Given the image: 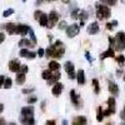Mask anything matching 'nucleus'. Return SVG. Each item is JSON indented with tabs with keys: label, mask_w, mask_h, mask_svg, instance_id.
Here are the masks:
<instances>
[{
	"label": "nucleus",
	"mask_w": 125,
	"mask_h": 125,
	"mask_svg": "<svg viewBox=\"0 0 125 125\" xmlns=\"http://www.w3.org/2000/svg\"><path fill=\"white\" fill-rule=\"evenodd\" d=\"M85 56H86V59H88V60H89V61H93V59H91V58H90V54H89V53H88V51H86V54H85Z\"/></svg>",
	"instance_id": "47"
},
{
	"label": "nucleus",
	"mask_w": 125,
	"mask_h": 125,
	"mask_svg": "<svg viewBox=\"0 0 125 125\" xmlns=\"http://www.w3.org/2000/svg\"><path fill=\"white\" fill-rule=\"evenodd\" d=\"M24 81H25V74H24V73H18V75H16V84L21 85V84H24Z\"/></svg>",
	"instance_id": "23"
},
{
	"label": "nucleus",
	"mask_w": 125,
	"mask_h": 125,
	"mask_svg": "<svg viewBox=\"0 0 125 125\" xmlns=\"http://www.w3.org/2000/svg\"><path fill=\"white\" fill-rule=\"evenodd\" d=\"M71 125H86V118L85 116H76L73 119Z\"/></svg>",
	"instance_id": "18"
},
{
	"label": "nucleus",
	"mask_w": 125,
	"mask_h": 125,
	"mask_svg": "<svg viewBox=\"0 0 125 125\" xmlns=\"http://www.w3.org/2000/svg\"><path fill=\"white\" fill-rule=\"evenodd\" d=\"M0 125H8V124H6V121H5V119L0 118Z\"/></svg>",
	"instance_id": "46"
},
{
	"label": "nucleus",
	"mask_w": 125,
	"mask_h": 125,
	"mask_svg": "<svg viewBox=\"0 0 125 125\" xmlns=\"http://www.w3.org/2000/svg\"><path fill=\"white\" fill-rule=\"evenodd\" d=\"M39 24L41 26H48V15L46 14L43 13V15L39 18Z\"/></svg>",
	"instance_id": "24"
},
{
	"label": "nucleus",
	"mask_w": 125,
	"mask_h": 125,
	"mask_svg": "<svg viewBox=\"0 0 125 125\" xmlns=\"http://www.w3.org/2000/svg\"><path fill=\"white\" fill-rule=\"evenodd\" d=\"M4 110V106H3V104H0V113H1Z\"/></svg>",
	"instance_id": "48"
},
{
	"label": "nucleus",
	"mask_w": 125,
	"mask_h": 125,
	"mask_svg": "<svg viewBox=\"0 0 125 125\" xmlns=\"http://www.w3.org/2000/svg\"><path fill=\"white\" fill-rule=\"evenodd\" d=\"M62 1H64V3H66V4H69V3H70V0H62Z\"/></svg>",
	"instance_id": "50"
},
{
	"label": "nucleus",
	"mask_w": 125,
	"mask_h": 125,
	"mask_svg": "<svg viewBox=\"0 0 125 125\" xmlns=\"http://www.w3.org/2000/svg\"><path fill=\"white\" fill-rule=\"evenodd\" d=\"M4 40H5V34L4 33H0V44H1Z\"/></svg>",
	"instance_id": "41"
},
{
	"label": "nucleus",
	"mask_w": 125,
	"mask_h": 125,
	"mask_svg": "<svg viewBox=\"0 0 125 125\" xmlns=\"http://www.w3.org/2000/svg\"><path fill=\"white\" fill-rule=\"evenodd\" d=\"M29 34H30V38H31V41H33V44L35 45V44L38 43V40H36L35 34H34V31H33V29H31V28H30V30H29Z\"/></svg>",
	"instance_id": "30"
},
{
	"label": "nucleus",
	"mask_w": 125,
	"mask_h": 125,
	"mask_svg": "<svg viewBox=\"0 0 125 125\" xmlns=\"http://www.w3.org/2000/svg\"><path fill=\"white\" fill-rule=\"evenodd\" d=\"M4 80H5V78H4L3 75H0V88L4 85Z\"/></svg>",
	"instance_id": "43"
},
{
	"label": "nucleus",
	"mask_w": 125,
	"mask_h": 125,
	"mask_svg": "<svg viewBox=\"0 0 125 125\" xmlns=\"http://www.w3.org/2000/svg\"><path fill=\"white\" fill-rule=\"evenodd\" d=\"M41 76H43V79H45V80H49L50 76H51V70H44Z\"/></svg>",
	"instance_id": "29"
},
{
	"label": "nucleus",
	"mask_w": 125,
	"mask_h": 125,
	"mask_svg": "<svg viewBox=\"0 0 125 125\" xmlns=\"http://www.w3.org/2000/svg\"><path fill=\"white\" fill-rule=\"evenodd\" d=\"M98 31H99V24L96 21H94L91 23L90 25H88V33L90 35H94V34H98Z\"/></svg>",
	"instance_id": "11"
},
{
	"label": "nucleus",
	"mask_w": 125,
	"mask_h": 125,
	"mask_svg": "<svg viewBox=\"0 0 125 125\" xmlns=\"http://www.w3.org/2000/svg\"><path fill=\"white\" fill-rule=\"evenodd\" d=\"M9 125H16V124H14V123H10Z\"/></svg>",
	"instance_id": "51"
},
{
	"label": "nucleus",
	"mask_w": 125,
	"mask_h": 125,
	"mask_svg": "<svg viewBox=\"0 0 125 125\" xmlns=\"http://www.w3.org/2000/svg\"><path fill=\"white\" fill-rule=\"evenodd\" d=\"M44 53H45V50L40 48V49L38 50V56H40V58H41V56H44Z\"/></svg>",
	"instance_id": "39"
},
{
	"label": "nucleus",
	"mask_w": 125,
	"mask_h": 125,
	"mask_svg": "<svg viewBox=\"0 0 125 125\" xmlns=\"http://www.w3.org/2000/svg\"><path fill=\"white\" fill-rule=\"evenodd\" d=\"M20 70H21V73H24V74H25L26 71H29V68L28 66H21V69H20Z\"/></svg>",
	"instance_id": "44"
},
{
	"label": "nucleus",
	"mask_w": 125,
	"mask_h": 125,
	"mask_svg": "<svg viewBox=\"0 0 125 125\" xmlns=\"http://www.w3.org/2000/svg\"><path fill=\"white\" fill-rule=\"evenodd\" d=\"M5 25V29H6V31H8V34H15V24H13V23H9V24H4Z\"/></svg>",
	"instance_id": "21"
},
{
	"label": "nucleus",
	"mask_w": 125,
	"mask_h": 125,
	"mask_svg": "<svg viewBox=\"0 0 125 125\" xmlns=\"http://www.w3.org/2000/svg\"><path fill=\"white\" fill-rule=\"evenodd\" d=\"M11 84H13V80L11 79H10V78H6L5 80H4V88L5 89H10V88H11Z\"/></svg>",
	"instance_id": "26"
},
{
	"label": "nucleus",
	"mask_w": 125,
	"mask_h": 125,
	"mask_svg": "<svg viewBox=\"0 0 125 125\" xmlns=\"http://www.w3.org/2000/svg\"><path fill=\"white\" fill-rule=\"evenodd\" d=\"M70 99H71V103L74 104V105L78 108H80V98L76 95V93H75V90H71L70 91Z\"/></svg>",
	"instance_id": "14"
},
{
	"label": "nucleus",
	"mask_w": 125,
	"mask_h": 125,
	"mask_svg": "<svg viewBox=\"0 0 125 125\" xmlns=\"http://www.w3.org/2000/svg\"><path fill=\"white\" fill-rule=\"evenodd\" d=\"M108 106L113 110H115V99L114 98H109L108 99Z\"/></svg>",
	"instance_id": "27"
},
{
	"label": "nucleus",
	"mask_w": 125,
	"mask_h": 125,
	"mask_svg": "<svg viewBox=\"0 0 125 125\" xmlns=\"http://www.w3.org/2000/svg\"><path fill=\"white\" fill-rule=\"evenodd\" d=\"M116 24H118L116 20H114L113 23H108V24H106V29H108V30H113V29H114V26H115Z\"/></svg>",
	"instance_id": "34"
},
{
	"label": "nucleus",
	"mask_w": 125,
	"mask_h": 125,
	"mask_svg": "<svg viewBox=\"0 0 125 125\" xmlns=\"http://www.w3.org/2000/svg\"><path fill=\"white\" fill-rule=\"evenodd\" d=\"M96 16L99 20L104 19H109L111 16V10L108 5H103V4H96Z\"/></svg>",
	"instance_id": "2"
},
{
	"label": "nucleus",
	"mask_w": 125,
	"mask_h": 125,
	"mask_svg": "<svg viewBox=\"0 0 125 125\" xmlns=\"http://www.w3.org/2000/svg\"><path fill=\"white\" fill-rule=\"evenodd\" d=\"M76 80H78V84L80 85H84L85 84V75H84V70H78L76 73Z\"/></svg>",
	"instance_id": "17"
},
{
	"label": "nucleus",
	"mask_w": 125,
	"mask_h": 125,
	"mask_svg": "<svg viewBox=\"0 0 125 125\" xmlns=\"http://www.w3.org/2000/svg\"><path fill=\"white\" fill-rule=\"evenodd\" d=\"M59 29H66V23L65 21H60V24H59Z\"/></svg>",
	"instance_id": "40"
},
{
	"label": "nucleus",
	"mask_w": 125,
	"mask_h": 125,
	"mask_svg": "<svg viewBox=\"0 0 125 125\" xmlns=\"http://www.w3.org/2000/svg\"><path fill=\"white\" fill-rule=\"evenodd\" d=\"M59 69H60V64H59L58 61L53 60V61L49 62V70H51V71H58Z\"/></svg>",
	"instance_id": "20"
},
{
	"label": "nucleus",
	"mask_w": 125,
	"mask_h": 125,
	"mask_svg": "<svg viewBox=\"0 0 125 125\" xmlns=\"http://www.w3.org/2000/svg\"><path fill=\"white\" fill-rule=\"evenodd\" d=\"M124 81H125V75H124Z\"/></svg>",
	"instance_id": "53"
},
{
	"label": "nucleus",
	"mask_w": 125,
	"mask_h": 125,
	"mask_svg": "<svg viewBox=\"0 0 125 125\" xmlns=\"http://www.w3.org/2000/svg\"><path fill=\"white\" fill-rule=\"evenodd\" d=\"M100 1L101 3H104V4H105V5H115L116 4V1H118V0H100Z\"/></svg>",
	"instance_id": "31"
},
{
	"label": "nucleus",
	"mask_w": 125,
	"mask_h": 125,
	"mask_svg": "<svg viewBox=\"0 0 125 125\" xmlns=\"http://www.w3.org/2000/svg\"><path fill=\"white\" fill-rule=\"evenodd\" d=\"M65 71L68 73V75H69V79H75L76 78V73H75V66L74 64H73L71 61H66L65 62Z\"/></svg>",
	"instance_id": "6"
},
{
	"label": "nucleus",
	"mask_w": 125,
	"mask_h": 125,
	"mask_svg": "<svg viewBox=\"0 0 125 125\" xmlns=\"http://www.w3.org/2000/svg\"><path fill=\"white\" fill-rule=\"evenodd\" d=\"M20 121L23 125H35V119L33 116H21Z\"/></svg>",
	"instance_id": "16"
},
{
	"label": "nucleus",
	"mask_w": 125,
	"mask_h": 125,
	"mask_svg": "<svg viewBox=\"0 0 125 125\" xmlns=\"http://www.w3.org/2000/svg\"><path fill=\"white\" fill-rule=\"evenodd\" d=\"M36 101H38V98H36L35 95L29 96V98L26 99V103H28V104H34V103H36Z\"/></svg>",
	"instance_id": "32"
},
{
	"label": "nucleus",
	"mask_w": 125,
	"mask_h": 125,
	"mask_svg": "<svg viewBox=\"0 0 125 125\" xmlns=\"http://www.w3.org/2000/svg\"><path fill=\"white\" fill-rule=\"evenodd\" d=\"M62 84L61 83H56V84H54V86H53V90H51V93H53V95L54 96H59L60 94H61V91H62Z\"/></svg>",
	"instance_id": "13"
},
{
	"label": "nucleus",
	"mask_w": 125,
	"mask_h": 125,
	"mask_svg": "<svg viewBox=\"0 0 125 125\" xmlns=\"http://www.w3.org/2000/svg\"><path fill=\"white\" fill-rule=\"evenodd\" d=\"M120 118H121L123 120H125V106H124V109H123V111L120 113Z\"/></svg>",
	"instance_id": "42"
},
{
	"label": "nucleus",
	"mask_w": 125,
	"mask_h": 125,
	"mask_svg": "<svg viewBox=\"0 0 125 125\" xmlns=\"http://www.w3.org/2000/svg\"><path fill=\"white\" fill-rule=\"evenodd\" d=\"M19 45L20 46H34V44H33V41H31V40H29V39H21V40H20L19 41Z\"/></svg>",
	"instance_id": "22"
},
{
	"label": "nucleus",
	"mask_w": 125,
	"mask_h": 125,
	"mask_svg": "<svg viewBox=\"0 0 125 125\" xmlns=\"http://www.w3.org/2000/svg\"><path fill=\"white\" fill-rule=\"evenodd\" d=\"M36 53H34V51H30L28 49H21L20 50V56L23 58H28V59H35L36 58Z\"/></svg>",
	"instance_id": "9"
},
{
	"label": "nucleus",
	"mask_w": 125,
	"mask_h": 125,
	"mask_svg": "<svg viewBox=\"0 0 125 125\" xmlns=\"http://www.w3.org/2000/svg\"><path fill=\"white\" fill-rule=\"evenodd\" d=\"M11 14H14V9H8V10H5V11L3 13V16L4 18H8V16H10Z\"/></svg>",
	"instance_id": "33"
},
{
	"label": "nucleus",
	"mask_w": 125,
	"mask_h": 125,
	"mask_svg": "<svg viewBox=\"0 0 125 125\" xmlns=\"http://www.w3.org/2000/svg\"><path fill=\"white\" fill-rule=\"evenodd\" d=\"M79 14H80V10H78V9L73 10V13H71V18H73V19H78V18H79Z\"/></svg>",
	"instance_id": "36"
},
{
	"label": "nucleus",
	"mask_w": 125,
	"mask_h": 125,
	"mask_svg": "<svg viewBox=\"0 0 125 125\" xmlns=\"http://www.w3.org/2000/svg\"><path fill=\"white\" fill-rule=\"evenodd\" d=\"M65 31H66V36H68V38H74V36H76V35L79 34L80 25H78V24H71V25L66 26Z\"/></svg>",
	"instance_id": "5"
},
{
	"label": "nucleus",
	"mask_w": 125,
	"mask_h": 125,
	"mask_svg": "<svg viewBox=\"0 0 125 125\" xmlns=\"http://www.w3.org/2000/svg\"><path fill=\"white\" fill-rule=\"evenodd\" d=\"M116 61L119 62L120 65H123L124 62H125V56H124V55H118V56H116Z\"/></svg>",
	"instance_id": "35"
},
{
	"label": "nucleus",
	"mask_w": 125,
	"mask_h": 125,
	"mask_svg": "<svg viewBox=\"0 0 125 125\" xmlns=\"http://www.w3.org/2000/svg\"><path fill=\"white\" fill-rule=\"evenodd\" d=\"M56 123H55V120H48L46 121V125H55Z\"/></svg>",
	"instance_id": "45"
},
{
	"label": "nucleus",
	"mask_w": 125,
	"mask_h": 125,
	"mask_svg": "<svg viewBox=\"0 0 125 125\" xmlns=\"http://www.w3.org/2000/svg\"><path fill=\"white\" fill-rule=\"evenodd\" d=\"M121 125H125V123H123V124H121Z\"/></svg>",
	"instance_id": "54"
},
{
	"label": "nucleus",
	"mask_w": 125,
	"mask_h": 125,
	"mask_svg": "<svg viewBox=\"0 0 125 125\" xmlns=\"http://www.w3.org/2000/svg\"><path fill=\"white\" fill-rule=\"evenodd\" d=\"M45 53H46V56H50V58H56V59L62 58V55H64V53H65L62 41L61 40H56L50 48H48L45 50Z\"/></svg>",
	"instance_id": "1"
},
{
	"label": "nucleus",
	"mask_w": 125,
	"mask_h": 125,
	"mask_svg": "<svg viewBox=\"0 0 125 125\" xmlns=\"http://www.w3.org/2000/svg\"><path fill=\"white\" fill-rule=\"evenodd\" d=\"M115 50L118 51H123L125 50V33L124 31H119V33L115 35Z\"/></svg>",
	"instance_id": "3"
},
{
	"label": "nucleus",
	"mask_w": 125,
	"mask_h": 125,
	"mask_svg": "<svg viewBox=\"0 0 125 125\" xmlns=\"http://www.w3.org/2000/svg\"><path fill=\"white\" fill-rule=\"evenodd\" d=\"M34 115V106H25L21 109V116H33Z\"/></svg>",
	"instance_id": "12"
},
{
	"label": "nucleus",
	"mask_w": 125,
	"mask_h": 125,
	"mask_svg": "<svg viewBox=\"0 0 125 125\" xmlns=\"http://www.w3.org/2000/svg\"><path fill=\"white\" fill-rule=\"evenodd\" d=\"M62 125H68V121L66 120H62Z\"/></svg>",
	"instance_id": "49"
},
{
	"label": "nucleus",
	"mask_w": 125,
	"mask_h": 125,
	"mask_svg": "<svg viewBox=\"0 0 125 125\" xmlns=\"http://www.w3.org/2000/svg\"><path fill=\"white\" fill-rule=\"evenodd\" d=\"M96 119H98V121H103V119H104V111H103V109L99 106L98 108V115H96Z\"/></svg>",
	"instance_id": "28"
},
{
	"label": "nucleus",
	"mask_w": 125,
	"mask_h": 125,
	"mask_svg": "<svg viewBox=\"0 0 125 125\" xmlns=\"http://www.w3.org/2000/svg\"><path fill=\"white\" fill-rule=\"evenodd\" d=\"M106 125H113V124H111V123H108V124H106Z\"/></svg>",
	"instance_id": "52"
},
{
	"label": "nucleus",
	"mask_w": 125,
	"mask_h": 125,
	"mask_svg": "<svg viewBox=\"0 0 125 125\" xmlns=\"http://www.w3.org/2000/svg\"><path fill=\"white\" fill-rule=\"evenodd\" d=\"M93 85H94V93L99 94L100 88H99V81H98V79H93Z\"/></svg>",
	"instance_id": "25"
},
{
	"label": "nucleus",
	"mask_w": 125,
	"mask_h": 125,
	"mask_svg": "<svg viewBox=\"0 0 125 125\" xmlns=\"http://www.w3.org/2000/svg\"><path fill=\"white\" fill-rule=\"evenodd\" d=\"M21 69V64H20V61L18 59H13L10 60L9 62V70L13 71V73H19V70Z\"/></svg>",
	"instance_id": "7"
},
{
	"label": "nucleus",
	"mask_w": 125,
	"mask_h": 125,
	"mask_svg": "<svg viewBox=\"0 0 125 125\" xmlns=\"http://www.w3.org/2000/svg\"><path fill=\"white\" fill-rule=\"evenodd\" d=\"M114 56H115V51H114V49L110 46L106 51H104V53L100 55V59L104 60V59H106V58H114Z\"/></svg>",
	"instance_id": "15"
},
{
	"label": "nucleus",
	"mask_w": 125,
	"mask_h": 125,
	"mask_svg": "<svg viewBox=\"0 0 125 125\" xmlns=\"http://www.w3.org/2000/svg\"><path fill=\"white\" fill-rule=\"evenodd\" d=\"M60 76H61V74L59 73V70L55 71L54 74H51L50 79L48 80V84H49V85H54V84H56V83L59 81V79H60Z\"/></svg>",
	"instance_id": "10"
},
{
	"label": "nucleus",
	"mask_w": 125,
	"mask_h": 125,
	"mask_svg": "<svg viewBox=\"0 0 125 125\" xmlns=\"http://www.w3.org/2000/svg\"><path fill=\"white\" fill-rule=\"evenodd\" d=\"M58 20H59V14L55 11V10H51V11L49 13V15H48V28L49 29L54 28L58 23Z\"/></svg>",
	"instance_id": "4"
},
{
	"label": "nucleus",
	"mask_w": 125,
	"mask_h": 125,
	"mask_svg": "<svg viewBox=\"0 0 125 125\" xmlns=\"http://www.w3.org/2000/svg\"><path fill=\"white\" fill-rule=\"evenodd\" d=\"M23 1H26V0H23Z\"/></svg>",
	"instance_id": "55"
},
{
	"label": "nucleus",
	"mask_w": 125,
	"mask_h": 125,
	"mask_svg": "<svg viewBox=\"0 0 125 125\" xmlns=\"http://www.w3.org/2000/svg\"><path fill=\"white\" fill-rule=\"evenodd\" d=\"M109 91L113 94V95H118L119 94V86L115 84V83H109Z\"/></svg>",
	"instance_id": "19"
},
{
	"label": "nucleus",
	"mask_w": 125,
	"mask_h": 125,
	"mask_svg": "<svg viewBox=\"0 0 125 125\" xmlns=\"http://www.w3.org/2000/svg\"><path fill=\"white\" fill-rule=\"evenodd\" d=\"M30 30V26L24 25V24H19L15 26V34H20V35H25L28 34V31Z\"/></svg>",
	"instance_id": "8"
},
{
	"label": "nucleus",
	"mask_w": 125,
	"mask_h": 125,
	"mask_svg": "<svg viewBox=\"0 0 125 125\" xmlns=\"http://www.w3.org/2000/svg\"><path fill=\"white\" fill-rule=\"evenodd\" d=\"M31 93H34L33 88H31V89H23V94H31Z\"/></svg>",
	"instance_id": "38"
},
{
	"label": "nucleus",
	"mask_w": 125,
	"mask_h": 125,
	"mask_svg": "<svg viewBox=\"0 0 125 125\" xmlns=\"http://www.w3.org/2000/svg\"><path fill=\"white\" fill-rule=\"evenodd\" d=\"M43 15V11H40V10H36V11L34 13V19L35 20H39V18Z\"/></svg>",
	"instance_id": "37"
}]
</instances>
